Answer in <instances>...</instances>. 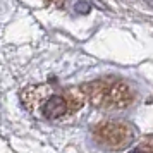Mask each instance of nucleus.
<instances>
[{
    "instance_id": "nucleus-1",
    "label": "nucleus",
    "mask_w": 153,
    "mask_h": 153,
    "mask_svg": "<svg viewBox=\"0 0 153 153\" xmlns=\"http://www.w3.org/2000/svg\"><path fill=\"white\" fill-rule=\"evenodd\" d=\"M86 90L77 86H29L21 93L22 103L35 117L57 120L77 112L86 102Z\"/></svg>"
},
{
    "instance_id": "nucleus-2",
    "label": "nucleus",
    "mask_w": 153,
    "mask_h": 153,
    "mask_svg": "<svg viewBox=\"0 0 153 153\" xmlns=\"http://www.w3.org/2000/svg\"><path fill=\"white\" fill-rule=\"evenodd\" d=\"M95 88H88L86 95L93 100V103L98 107H110L119 108L129 103L131 93L124 83L119 81H98L93 84Z\"/></svg>"
},
{
    "instance_id": "nucleus-3",
    "label": "nucleus",
    "mask_w": 153,
    "mask_h": 153,
    "mask_svg": "<svg viewBox=\"0 0 153 153\" xmlns=\"http://www.w3.org/2000/svg\"><path fill=\"white\" fill-rule=\"evenodd\" d=\"M98 138L112 148H120V146H126L132 139V131L129 127H126L124 124L107 122V124L98 127Z\"/></svg>"
},
{
    "instance_id": "nucleus-4",
    "label": "nucleus",
    "mask_w": 153,
    "mask_h": 153,
    "mask_svg": "<svg viewBox=\"0 0 153 153\" xmlns=\"http://www.w3.org/2000/svg\"><path fill=\"white\" fill-rule=\"evenodd\" d=\"M132 153H153V138L148 139V141L143 143V145H139Z\"/></svg>"
}]
</instances>
